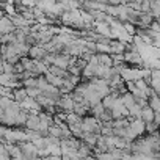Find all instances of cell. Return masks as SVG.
<instances>
[{
  "instance_id": "6da1fadb",
  "label": "cell",
  "mask_w": 160,
  "mask_h": 160,
  "mask_svg": "<svg viewBox=\"0 0 160 160\" xmlns=\"http://www.w3.org/2000/svg\"><path fill=\"white\" fill-rule=\"evenodd\" d=\"M154 110L149 107V105H144V107H141L140 108V113H138V118L143 121V122H149V121H152L154 119Z\"/></svg>"
}]
</instances>
